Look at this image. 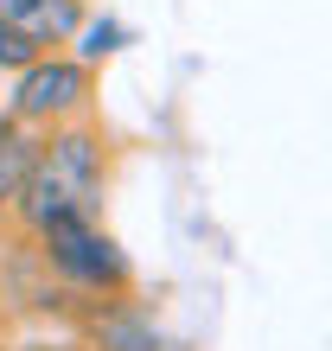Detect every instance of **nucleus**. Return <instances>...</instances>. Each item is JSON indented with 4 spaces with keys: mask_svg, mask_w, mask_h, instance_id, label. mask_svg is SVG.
Returning <instances> with one entry per match:
<instances>
[{
    "mask_svg": "<svg viewBox=\"0 0 332 351\" xmlns=\"http://www.w3.org/2000/svg\"><path fill=\"white\" fill-rule=\"evenodd\" d=\"M96 185H102V147H96V134L64 128V134H51L45 147H38V167H32V179H26V192H19L13 211L26 217L32 230H45L51 217L90 211Z\"/></svg>",
    "mask_w": 332,
    "mask_h": 351,
    "instance_id": "f257e3e1",
    "label": "nucleus"
},
{
    "mask_svg": "<svg viewBox=\"0 0 332 351\" xmlns=\"http://www.w3.org/2000/svg\"><path fill=\"white\" fill-rule=\"evenodd\" d=\"M38 237H45V256H51L58 275H71V281H83V287H121V281H128V262H121L115 243L90 223V211L51 217Z\"/></svg>",
    "mask_w": 332,
    "mask_h": 351,
    "instance_id": "f03ea898",
    "label": "nucleus"
},
{
    "mask_svg": "<svg viewBox=\"0 0 332 351\" xmlns=\"http://www.w3.org/2000/svg\"><path fill=\"white\" fill-rule=\"evenodd\" d=\"M83 96H90V71H83L77 58H38V64L19 71V84H13V96H7V115L32 128V121L71 115Z\"/></svg>",
    "mask_w": 332,
    "mask_h": 351,
    "instance_id": "7ed1b4c3",
    "label": "nucleus"
},
{
    "mask_svg": "<svg viewBox=\"0 0 332 351\" xmlns=\"http://www.w3.org/2000/svg\"><path fill=\"white\" fill-rule=\"evenodd\" d=\"M0 19H7V26H19L38 51H45V45L77 38L83 7H77V0H0Z\"/></svg>",
    "mask_w": 332,
    "mask_h": 351,
    "instance_id": "20e7f679",
    "label": "nucleus"
},
{
    "mask_svg": "<svg viewBox=\"0 0 332 351\" xmlns=\"http://www.w3.org/2000/svg\"><path fill=\"white\" fill-rule=\"evenodd\" d=\"M38 141L26 121H13V115H0V211H13L19 204V192H26V179H32V167H38Z\"/></svg>",
    "mask_w": 332,
    "mask_h": 351,
    "instance_id": "39448f33",
    "label": "nucleus"
},
{
    "mask_svg": "<svg viewBox=\"0 0 332 351\" xmlns=\"http://www.w3.org/2000/svg\"><path fill=\"white\" fill-rule=\"evenodd\" d=\"M77 51H83V64L121 51V26H115V19H90V26H77Z\"/></svg>",
    "mask_w": 332,
    "mask_h": 351,
    "instance_id": "423d86ee",
    "label": "nucleus"
},
{
    "mask_svg": "<svg viewBox=\"0 0 332 351\" xmlns=\"http://www.w3.org/2000/svg\"><path fill=\"white\" fill-rule=\"evenodd\" d=\"M38 58H45V51H38L19 26H7V19H0V71H13V77H19L26 64H38Z\"/></svg>",
    "mask_w": 332,
    "mask_h": 351,
    "instance_id": "0eeeda50",
    "label": "nucleus"
}]
</instances>
